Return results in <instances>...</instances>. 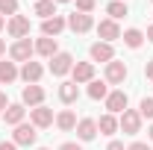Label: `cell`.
Here are the masks:
<instances>
[{"label":"cell","mask_w":153,"mask_h":150,"mask_svg":"<svg viewBox=\"0 0 153 150\" xmlns=\"http://www.w3.org/2000/svg\"><path fill=\"white\" fill-rule=\"evenodd\" d=\"M141 115L138 109H124L121 118H118V130H124V135H135V132H141Z\"/></svg>","instance_id":"1"},{"label":"cell","mask_w":153,"mask_h":150,"mask_svg":"<svg viewBox=\"0 0 153 150\" xmlns=\"http://www.w3.org/2000/svg\"><path fill=\"white\" fill-rule=\"evenodd\" d=\"M33 53H36V44H33L30 38H18V41L9 47V59H12V62H30Z\"/></svg>","instance_id":"2"},{"label":"cell","mask_w":153,"mask_h":150,"mask_svg":"<svg viewBox=\"0 0 153 150\" xmlns=\"http://www.w3.org/2000/svg\"><path fill=\"white\" fill-rule=\"evenodd\" d=\"M36 138H38V132H36L33 124H18L15 132H12V141H15L18 147H33V144H36Z\"/></svg>","instance_id":"3"},{"label":"cell","mask_w":153,"mask_h":150,"mask_svg":"<svg viewBox=\"0 0 153 150\" xmlns=\"http://www.w3.org/2000/svg\"><path fill=\"white\" fill-rule=\"evenodd\" d=\"M6 33L15 38V41L18 38H27L30 36V18L27 15H12V18L6 21Z\"/></svg>","instance_id":"4"},{"label":"cell","mask_w":153,"mask_h":150,"mask_svg":"<svg viewBox=\"0 0 153 150\" xmlns=\"http://www.w3.org/2000/svg\"><path fill=\"white\" fill-rule=\"evenodd\" d=\"M106 109H109V115H121L124 109H127V103H130V97H127V91L124 88H115V91L106 94Z\"/></svg>","instance_id":"5"},{"label":"cell","mask_w":153,"mask_h":150,"mask_svg":"<svg viewBox=\"0 0 153 150\" xmlns=\"http://www.w3.org/2000/svg\"><path fill=\"white\" fill-rule=\"evenodd\" d=\"M21 103L24 106H30V109H36V106H44V88L41 85H24V91H21Z\"/></svg>","instance_id":"6"},{"label":"cell","mask_w":153,"mask_h":150,"mask_svg":"<svg viewBox=\"0 0 153 150\" xmlns=\"http://www.w3.org/2000/svg\"><path fill=\"white\" fill-rule=\"evenodd\" d=\"M56 118H53V109H47V106H36V109H30V124L36 127V130H44V127H50Z\"/></svg>","instance_id":"7"},{"label":"cell","mask_w":153,"mask_h":150,"mask_svg":"<svg viewBox=\"0 0 153 150\" xmlns=\"http://www.w3.org/2000/svg\"><path fill=\"white\" fill-rule=\"evenodd\" d=\"M88 56H91V62L109 65V62L115 59V50H112V44H106V41H94V44L88 47Z\"/></svg>","instance_id":"8"},{"label":"cell","mask_w":153,"mask_h":150,"mask_svg":"<svg viewBox=\"0 0 153 150\" xmlns=\"http://www.w3.org/2000/svg\"><path fill=\"white\" fill-rule=\"evenodd\" d=\"M97 36H100V41H106V44H112L115 38H121V27H118V21L106 18L97 24Z\"/></svg>","instance_id":"9"},{"label":"cell","mask_w":153,"mask_h":150,"mask_svg":"<svg viewBox=\"0 0 153 150\" xmlns=\"http://www.w3.org/2000/svg\"><path fill=\"white\" fill-rule=\"evenodd\" d=\"M127 74H130V71H127V65H124V62H118V59H112V62L106 65V82H109V85H121V82L127 79Z\"/></svg>","instance_id":"10"},{"label":"cell","mask_w":153,"mask_h":150,"mask_svg":"<svg viewBox=\"0 0 153 150\" xmlns=\"http://www.w3.org/2000/svg\"><path fill=\"white\" fill-rule=\"evenodd\" d=\"M71 68H74V56L71 53H56V56L50 59V74L53 76H65Z\"/></svg>","instance_id":"11"},{"label":"cell","mask_w":153,"mask_h":150,"mask_svg":"<svg viewBox=\"0 0 153 150\" xmlns=\"http://www.w3.org/2000/svg\"><path fill=\"white\" fill-rule=\"evenodd\" d=\"M71 74H74V82H76V85L91 82V79H94V62H74Z\"/></svg>","instance_id":"12"},{"label":"cell","mask_w":153,"mask_h":150,"mask_svg":"<svg viewBox=\"0 0 153 150\" xmlns=\"http://www.w3.org/2000/svg\"><path fill=\"white\" fill-rule=\"evenodd\" d=\"M68 27L74 30L76 36H82V33H88L94 27V18L91 15H82V12H74V15H68Z\"/></svg>","instance_id":"13"},{"label":"cell","mask_w":153,"mask_h":150,"mask_svg":"<svg viewBox=\"0 0 153 150\" xmlns=\"http://www.w3.org/2000/svg\"><path fill=\"white\" fill-rule=\"evenodd\" d=\"M68 27V18H62V15H53V18H47V21H41V36H47V38H56L62 30Z\"/></svg>","instance_id":"14"},{"label":"cell","mask_w":153,"mask_h":150,"mask_svg":"<svg viewBox=\"0 0 153 150\" xmlns=\"http://www.w3.org/2000/svg\"><path fill=\"white\" fill-rule=\"evenodd\" d=\"M97 135V121L94 118H79L76 121V138L79 141H91Z\"/></svg>","instance_id":"15"},{"label":"cell","mask_w":153,"mask_h":150,"mask_svg":"<svg viewBox=\"0 0 153 150\" xmlns=\"http://www.w3.org/2000/svg\"><path fill=\"white\" fill-rule=\"evenodd\" d=\"M41 76H44V68H41L38 62H24V68H21V79H24L27 85H36Z\"/></svg>","instance_id":"16"},{"label":"cell","mask_w":153,"mask_h":150,"mask_svg":"<svg viewBox=\"0 0 153 150\" xmlns=\"http://www.w3.org/2000/svg\"><path fill=\"white\" fill-rule=\"evenodd\" d=\"M59 100H62V103H68V106L79 100V85H76L74 79H65V82L59 85Z\"/></svg>","instance_id":"17"},{"label":"cell","mask_w":153,"mask_h":150,"mask_svg":"<svg viewBox=\"0 0 153 150\" xmlns=\"http://www.w3.org/2000/svg\"><path fill=\"white\" fill-rule=\"evenodd\" d=\"M24 115H27L24 103H9L6 112H3V121H6L9 127H18V124H24Z\"/></svg>","instance_id":"18"},{"label":"cell","mask_w":153,"mask_h":150,"mask_svg":"<svg viewBox=\"0 0 153 150\" xmlns=\"http://www.w3.org/2000/svg\"><path fill=\"white\" fill-rule=\"evenodd\" d=\"M36 53L38 56H44V59H53L59 53V44H56V38H47V36H41L36 41Z\"/></svg>","instance_id":"19"},{"label":"cell","mask_w":153,"mask_h":150,"mask_svg":"<svg viewBox=\"0 0 153 150\" xmlns=\"http://www.w3.org/2000/svg\"><path fill=\"white\" fill-rule=\"evenodd\" d=\"M97 132H100V135H115V132H118V118H115V115H100V121H97Z\"/></svg>","instance_id":"20"},{"label":"cell","mask_w":153,"mask_h":150,"mask_svg":"<svg viewBox=\"0 0 153 150\" xmlns=\"http://www.w3.org/2000/svg\"><path fill=\"white\" fill-rule=\"evenodd\" d=\"M56 127L62 132H71V130H76V115L71 112V109H62V112L56 115Z\"/></svg>","instance_id":"21"},{"label":"cell","mask_w":153,"mask_h":150,"mask_svg":"<svg viewBox=\"0 0 153 150\" xmlns=\"http://www.w3.org/2000/svg\"><path fill=\"white\" fill-rule=\"evenodd\" d=\"M18 76H21V71H18V65H15V62H0V82H3V85L15 82Z\"/></svg>","instance_id":"22"},{"label":"cell","mask_w":153,"mask_h":150,"mask_svg":"<svg viewBox=\"0 0 153 150\" xmlns=\"http://www.w3.org/2000/svg\"><path fill=\"white\" fill-rule=\"evenodd\" d=\"M106 94H109V82L106 79H91L88 82V97L91 100H106Z\"/></svg>","instance_id":"23"},{"label":"cell","mask_w":153,"mask_h":150,"mask_svg":"<svg viewBox=\"0 0 153 150\" xmlns=\"http://www.w3.org/2000/svg\"><path fill=\"white\" fill-rule=\"evenodd\" d=\"M121 38H124V44H127V47H130V50H138V47H141V44H144V33H141V30H127V33H121Z\"/></svg>","instance_id":"24"},{"label":"cell","mask_w":153,"mask_h":150,"mask_svg":"<svg viewBox=\"0 0 153 150\" xmlns=\"http://www.w3.org/2000/svg\"><path fill=\"white\" fill-rule=\"evenodd\" d=\"M33 15H38L41 21L53 18V15H56V3H53V0H36V9H33Z\"/></svg>","instance_id":"25"},{"label":"cell","mask_w":153,"mask_h":150,"mask_svg":"<svg viewBox=\"0 0 153 150\" xmlns=\"http://www.w3.org/2000/svg\"><path fill=\"white\" fill-rule=\"evenodd\" d=\"M106 12H109V18H112V21L124 18V15H130V9H127V3H124V0H112V3L106 6Z\"/></svg>","instance_id":"26"},{"label":"cell","mask_w":153,"mask_h":150,"mask_svg":"<svg viewBox=\"0 0 153 150\" xmlns=\"http://www.w3.org/2000/svg\"><path fill=\"white\" fill-rule=\"evenodd\" d=\"M0 15H18V0H0Z\"/></svg>","instance_id":"27"},{"label":"cell","mask_w":153,"mask_h":150,"mask_svg":"<svg viewBox=\"0 0 153 150\" xmlns=\"http://www.w3.org/2000/svg\"><path fill=\"white\" fill-rule=\"evenodd\" d=\"M138 115H141V118H150V121H153V97H144V100L138 103Z\"/></svg>","instance_id":"28"},{"label":"cell","mask_w":153,"mask_h":150,"mask_svg":"<svg viewBox=\"0 0 153 150\" xmlns=\"http://www.w3.org/2000/svg\"><path fill=\"white\" fill-rule=\"evenodd\" d=\"M91 9H94V0H76V12L91 15Z\"/></svg>","instance_id":"29"},{"label":"cell","mask_w":153,"mask_h":150,"mask_svg":"<svg viewBox=\"0 0 153 150\" xmlns=\"http://www.w3.org/2000/svg\"><path fill=\"white\" fill-rule=\"evenodd\" d=\"M127 150H150V144H144V141H133Z\"/></svg>","instance_id":"30"},{"label":"cell","mask_w":153,"mask_h":150,"mask_svg":"<svg viewBox=\"0 0 153 150\" xmlns=\"http://www.w3.org/2000/svg\"><path fill=\"white\" fill-rule=\"evenodd\" d=\"M144 76H147V79H150V82H153V59H150V62H147V65H144Z\"/></svg>","instance_id":"31"},{"label":"cell","mask_w":153,"mask_h":150,"mask_svg":"<svg viewBox=\"0 0 153 150\" xmlns=\"http://www.w3.org/2000/svg\"><path fill=\"white\" fill-rule=\"evenodd\" d=\"M106 150H127V147H124V141H109V147H106Z\"/></svg>","instance_id":"32"},{"label":"cell","mask_w":153,"mask_h":150,"mask_svg":"<svg viewBox=\"0 0 153 150\" xmlns=\"http://www.w3.org/2000/svg\"><path fill=\"white\" fill-rule=\"evenodd\" d=\"M59 150H82V147H79V144H74V141H65Z\"/></svg>","instance_id":"33"},{"label":"cell","mask_w":153,"mask_h":150,"mask_svg":"<svg viewBox=\"0 0 153 150\" xmlns=\"http://www.w3.org/2000/svg\"><path fill=\"white\" fill-rule=\"evenodd\" d=\"M6 106H9V100H6V91H0V112H6Z\"/></svg>","instance_id":"34"},{"label":"cell","mask_w":153,"mask_h":150,"mask_svg":"<svg viewBox=\"0 0 153 150\" xmlns=\"http://www.w3.org/2000/svg\"><path fill=\"white\" fill-rule=\"evenodd\" d=\"M0 150H18V144H15V141H3V144H0Z\"/></svg>","instance_id":"35"},{"label":"cell","mask_w":153,"mask_h":150,"mask_svg":"<svg viewBox=\"0 0 153 150\" xmlns=\"http://www.w3.org/2000/svg\"><path fill=\"white\" fill-rule=\"evenodd\" d=\"M144 38H147V41H150V44H153V24H150V27H147V36H144Z\"/></svg>","instance_id":"36"},{"label":"cell","mask_w":153,"mask_h":150,"mask_svg":"<svg viewBox=\"0 0 153 150\" xmlns=\"http://www.w3.org/2000/svg\"><path fill=\"white\" fill-rule=\"evenodd\" d=\"M3 53H6V41L0 38V56H3Z\"/></svg>","instance_id":"37"},{"label":"cell","mask_w":153,"mask_h":150,"mask_svg":"<svg viewBox=\"0 0 153 150\" xmlns=\"http://www.w3.org/2000/svg\"><path fill=\"white\" fill-rule=\"evenodd\" d=\"M3 27H6V18H3V15H0V30H3Z\"/></svg>","instance_id":"38"},{"label":"cell","mask_w":153,"mask_h":150,"mask_svg":"<svg viewBox=\"0 0 153 150\" xmlns=\"http://www.w3.org/2000/svg\"><path fill=\"white\" fill-rule=\"evenodd\" d=\"M147 132H150V141H153V124H150V130H147Z\"/></svg>","instance_id":"39"},{"label":"cell","mask_w":153,"mask_h":150,"mask_svg":"<svg viewBox=\"0 0 153 150\" xmlns=\"http://www.w3.org/2000/svg\"><path fill=\"white\" fill-rule=\"evenodd\" d=\"M53 3H71V0H53Z\"/></svg>","instance_id":"40"},{"label":"cell","mask_w":153,"mask_h":150,"mask_svg":"<svg viewBox=\"0 0 153 150\" xmlns=\"http://www.w3.org/2000/svg\"><path fill=\"white\" fill-rule=\"evenodd\" d=\"M38 150H50V147H38Z\"/></svg>","instance_id":"41"},{"label":"cell","mask_w":153,"mask_h":150,"mask_svg":"<svg viewBox=\"0 0 153 150\" xmlns=\"http://www.w3.org/2000/svg\"><path fill=\"white\" fill-rule=\"evenodd\" d=\"M124 3H127V0H124Z\"/></svg>","instance_id":"42"},{"label":"cell","mask_w":153,"mask_h":150,"mask_svg":"<svg viewBox=\"0 0 153 150\" xmlns=\"http://www.w3.org/2000/svg\"><path fill=\"white\" fill-rule=\"evenodd\" d=\"M150 3H153V0H150Z\"/></svg>","instance_id":"43"}]
</instances>
